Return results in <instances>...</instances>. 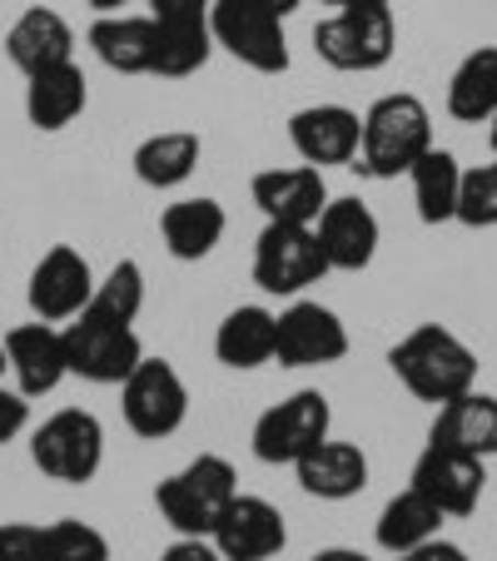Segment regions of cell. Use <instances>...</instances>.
Here are the masks:
<instances>
[{"label": "cell", "mask_w": 497, "mask_h": 561, "mask_svg": "<svg viewBox=\"0 0 497 561\" xmlns=\"http://www.w3.org/2000/svg\"><path fill=\"white\" fill-rule=\"evenodd\" d=\"M388 368L418 403H453L467 388H477V353L443 323H418L408 339L388 348Z\"/></svg>", "instance_id": "1"}, {"label": "cell", "mask_w": 497, "mask_h": 561, "mask_svg": "<svg viewBox=\"0 0 497 561\" xmlns=\"http://www.w3.org/2000/svg\"><path fill=\"white\" fill-rule=\"evenodd\" d=\"M428 149H433V115L418 95L398 90V95H383L363 110L359 154H353L349 170L369 174V180H398Z\"/></svg>", "instance_id": "2"}, {"label": "cell", "mask_w": 497, "mask_h": 561, "mask_svg": "<svg viewBox=\"0 0 497 561\" xmlns=\"http://www.w3.org/2000/svg\"><path fill=\"white\" fill-rule=\"evenodd\" d=\"M239 497V472H234L229 457L219 453H200L170 472L155 488V507L159 517L170 522L180 537H210L214 522L224 517V507Z\"/></svg>", "instance_id": "3"}, {"label": "cell", "mask_w": 497, "mask_h": 561, "mask_svg": "<svg viewBox=\"0 0 497 561\" xmlns=\"http://www.w3.org/2000/svg\"><path fill=\"white\" fill-rule=\"evenodd\" d=\"M314 50L328 70L373 75L398 50V21L388 5H343L314 25Z\"/></svg>", "instance_id": "4"}, {"label": "cell", "mask_w": 497, "mask_h": 561, "mask_svg": "<svg viewBox=\"0 0 497 561\" xmlns=\"http://www.w3.org/2000/svg\"><path fill=\"white\" fill-rule=\"evenodd\" d=\"M31 462L50 482L86 488L105 467V427L90 408H60L31 433Z\"/></svg>", "instance_id": "5"}, {"label": "cell", "mask_w": 497, "mask_h": 561, "mask_svg": "<svg viewBox=\"0 0 497 561\" xmlns=\"http://www.w3.org/2000/svg\"><path fill=\"white\" fill-rule=\"evenodd\" d=\"M65 339V363H70V378L95 382V388H120L129 373L145 358V343H139L135 323H110L100 313H75L70 323H60Z\"/></svg>", "instance_id": "6"}, {"label": "cell", "mask_w": 497, "mask_h": 561, "mask_svg": "<svg viewBox=\"0 0 497 561\" xmlns=\"http://www.w3.org/2000/svg\"><path fill=\"white\" fill-rule=\"evenodd\" d=\"M120 413L125 427L145 443H165L184 427L190 417V388H184L180 368L170 358H139V368L120 382Z\"/></svg>", "instance_id": "7"}, {"label": "cell", "mask_w": 497, "mask_h": 561, "mask_svg": "<svg viewBox=\"0 0 497 561\" xmlns=\"http://www.w3.org/2000/svg\"><path fill=\"white\" fill-rule=\"evenodd\" d=\"M214 45L229 50L255 75H284L289 70V35L284 15L269 11L264 0H214L210 5Z\"/></svg>", "instance_id": "8"}, {"label": "cell", "mask_w": 497, "mask_h": 561, "mask_svg": "<svg viewBox=\"0 0 497 561\" xmlns=\"http://www.w3.org/2000/svg\"><path fill=\"white\" fill-rule=\"evenodd\" d=\"M334 427V408L318 388H298L289 392L284 403L264 408L255 417V433H249V447L264 467H294L304 453H314L318 443Z\"/></svg>", "instance_id": "9"}, {"label": "cell", "mask_w": 497, "mask_h": 561, "mask_svg": "<svg viewBox=\"0 0 497 561\" xmlns=\"http://www.w3.org/2000/svg\"><path fill=\"white\" fill-rule=\"evenodd\" d=\"M334 274L318 249L314 224H264L255 239V284L274 298H298Z\"/></svg>", "instance_id": "10"}, {"label": "cell", "mask_w": 497, "mask_h": 561, "mask_svg": "<svg viewBox=\"0 0 497 561\" xmlns=\"http://www.w3.org/2000/svg\"><path fill=\"white\" fill-rule=\"evenodd\" d=\"M90 298H95V268L70 244H50L25 278V304L41 323H70L90 308Z\"/></svg>", "instance_id": "11"}, {"label": "cell", "mask_w": 497, "mask_h": 561, "mask_svg": "<svg viewBox=\"0 0 497 561\" xmlns=\"http://www.w3.org/2000/svg\"><path fill=\"white\" fill-rule=\"evenodd\" d=\"M349 358V329L334 308L314 304V298H294L279 313V343L274 363L284 368H328V363Z\"/></svg>", "instance_id": "12"}, {"label": "cell", "mask_w": 497, "mask_h": 561, "mask_svg": "<svg viewBox=\"0 0 497 561\" xmlns=\"http://www.w3.org/2000/svg\"><path fill=\"white\" fill-rule=\"evenodd\" d=\"M408 488L423 492L443 517H467V512H477V502H483L487 467H483V457H467V453H453V447L428 443L423 453H418V462H413Z\"/></svg>", "instance_id": "13"}, {"label": "cell", "mask_w": 497, "mask_h": 561, "mask_svg": "<svg viewBox=\"0 0 497 561\" xmlns=\"http://www.w3.org/2000/svg\"><path fill=\"white\" fill-rule=\"evenodd\" d=\"M210 541L224 561H269L289 547V527H284V512L269 497L239 492V497L224 507V517L214 522Z\"/></svg>", "instance_id": "14"}, {"label": "cell", "mask_w": 497, "mask_h": 561, "mask_svg": "<svg viewBox=\"0 0 497 561\" xmlns=\"http://www.w3.org/2000/svg\"><path fill=\"white\" fill-rule=\"evenodd\" d=\"M314 233L334 274H359V268H369L379 259V239H383L379 214L363 199H353V194L328 199L324 214L314 219Z\"/></svg>", "instance_id": "15"}, {"label": "cell", "mask_w": 497, "mask_h": 561, "mask_svg": "<svg viewBox=\"0 0 497 561\" xmlns=\"http://www.w3.org/2000/svg\"><path fill=\"white\" fill-rule=\"evenodd\" d=\"M363 115L349 105H304L289 115V145L304 164L328 170V164H353L359 154Z\"/></svg>", "instance_id": "16"}, {"label": "cell", "mask_w": 497, "mask_h": 561, "mask_svg": "<svg viewBox=\"0 0 497 561\" xmlns=\"http://www.w3.org/2000/svg\"><path fill=\"white\" fill-rule=\"evenodd\" d=\"M249 199L264 224H314L328 204V184L314 164H274L249 180Z\"/></svg>", "instance_id": "17"}, {"label": "cell", "mask_w": 497, "mask_h": 561, "mask_svg": "<svg viewBox=\"0 0 497 561\" xmlns=\"http://www.w3.org/2000/svg\"><path fill=\"white\" fill-rule=\"evenodd\" d=\"M5 373L15 378V388L25 398H45L70 378V363H65V339L55 323H21V329H5Z\"/></svg>", "instance_id": "18"}, {"label": "cell", "mask_w": 497, "mask_h": 561, "mask_svg": "<svg viewBox=\"0 0 497 561\" xmlns=\"http://www.w3.org/2000/svg\"><path fill=\"white\" fill-rule=\"evenodd\" d=\"M298 488L318 502H349L369 488V453L359 443H339V437H324L314 453H304L294 462Z\"/></svg>", "instance_id": "19"}, {"label": "cell", "mask_w": 497, "mask_h": 561, "mask_svg": "<svg viewBox=\"0 0 497 561\" xmlns=\"http://www.w3.org/2000/svg\"><path fill=\"white\" fill-rule=\"evenodd\" d=\"M86 105H90V80L75 60L50 65L41 75H25V119L41 135H60L65 125L86 115Z\"/></svg>", "instance_id": "20"}, {"label": "cell", "mask_w": 497, "mask_h": 561, "mask_svg": "<svg viewBox=\"0 0 497 561\" xmlns=\"http://www.w3.org/2000/svg\"><path fill=\"white\" fill-rule=\"evenodd\" d=\"M229 233V214L219 199L200 194V199H174L159 214V239H165V254L180 259V264H200L214 249L224 244Z\"/></svg>", "instance_id": "21"}, {"label": "cell", "mask_w": 497, "mask_h": 561, "mask_svg": "<svg viewBox=\"0 0 497 561\" xmlns=\"http://www.w3.org/2000/svg\"><path fill=\"white\" fill-rule=\"evenodd\" d=\"M279 343V313L264 304H239L219 318L214 329V358L234 373H255L264 363H274Z\"/></svg>", "instance_id": "22"}, {"label": "cell", "mask_w": 497, "mask_h": 561, "mask_svg": "<svg viewBox=\"0 0 497 561\" xmlns=\"http://www.w3.org/2000/svg\"><path fill=\"white\" fill-rule=\"evenodd\" d=\"M5 55L21 75H41L50 65L75 60V31L60 11L50 5H31L25 15H15V25L5 31Z\"/></svg>", "instance_id": "23"}, {"label": "cell", "mask_w": 497, "mask_h": 561, "mask_svg": "<svg viewBox=\"0 0 497 561\" xmlns=\"http://www.w3.org/2000/svg\"><path fill=\"white\" fill-rule=\"evenodd\" d=\"M428 443L438 447H453V453H467V457H497V398L493 392H477L467 388L463 398L438 408L433 417V433Z\"/></svg>", "instance_id": "24"}, {"label": "cell", "mask_w": 497, "mask_h": 561, "mask_svg": "<svg viewBox=\"0 0 497 561\" xmlns=\"http://www.w3.org/2000/svg\"><path fill=\"white\" fill-rule=\"evenodd\" d=\"M86 45L95 50V60L115 75H149L155 70V21L149 15H95V25L86 31Z\"/></svg>", "instance_id": "25"}, {"label": "cell", "mask_w": 497, "mask_h": 561, "mask_svg": "<svg viewBox=\"0 0 497 561\" xmlns=\"http://www.w3.org/2000/svg\"><path fill=\"white\" fill-rule=\"evenodd\" d=\"M200 154H204V145L194 129H159V135L139 139L129 164H135V180L145 190H180L200 170Z\"/></svg>", "instance_id": "26"}, {"label": "cell", "mask_w": 497, "mask_h": 561, "mask_svg": "<svg viewBox=\"0 0 497 561\" xmlns=\"http://www.w3.org/2000/svg\"><path fill=\"white\" fill-rule=\"evenodd\" d=\"M21 561H110V537L95 522H25Z\"/></svg>", "instance_id": "27"}, {"label": "cell", "mask_w": 497, "mask_h": 561, "mask_svg": "<svg viewBox=\"0 0 497 561\" xmlns=\"http://www.w3.org/2000/svg\"><path fill=\"white\" fill-rule=\"evenodd\" d=\"M443 522L448 517L423 497V492H418V488H403L398 497H388V507H383L379 522H373V541H379L388 557H403V551L433 541L438 531H443Z\"/></svg>", "instance_id": "28"}, {"label": "cell", "mask_w": 497, "mask_h": 561, "mask_svg": "<svg viewBox=\"0 0 497 561\" xmlns=\"http://www.w3.org/2000/svg\"><path fill=\"white\" fill-rule=\"evenodd\" d=\"M448 115L463 125H483L497 115V45H477L448 80Z\"/></svg>", "instance_id": "29"}, {"label": "cell", "mask_w": 497, "mask_h": 561, "mask_svg": "<svg viewBox=\"0 0 497 561\" xmlns=\"http://www.w3.org/2000/svg\"><path fill=\"white\" fill-rule=\"evenodd\" d=\"M214 31L210 21H155V70L159 80H190L210 65Z\"/></svg>", "instance_id": "30"}, {"label": "cell", "mask_w": 497, "mask_h": 561, "mask_svg": "<svg viewBox=\"0 0 497 561\" xmlns=\"http://www.w3.org/2000/svg\"><path fill=\"white\" fill-rule=\"evenodd\" d=\"M408 184H413V209H418V219H423V224H448L458 214L463 164H458V154H448V149L433 145L408 170Z\"/></svg>", "instance_id": "31"}, {"label": "cell", "mask_w": 497, "mask_h": 561, "mask_svg": "<svg viewBox=\"0 0 497 561\" xmlns=\"http://www.w3.org/2000/svg\"><path fill=\"white\" fill-rule=\"evenodd\" d=\"M90 313L110 318V323H135V318L145 313V268H139L135 259H120L105 278H95Z\"/></svg>", "instance_id": "32"}, {"label": "cell", "mask_w": 497, "mask_h": 561, "mask_svg": "<svg viewBox=\"0 0 497 561\" xmlns=\"http://www.w3.org/2000/svg\"><path fill=\"white\" fill-rule=\"evenodd\" d=\"M453 219L467 224V229H497V159L493 164H473V170H463Z\"/></svg>", "instance_id": "33"}, {"label": "cell", "mask_w": 497, "mask_h": 561, "mask_svg": "<svg viewBox=\"0 0 497 561\" xmlns=\"http://www.w3.org/2000/svg\"><path fill=\"white\" fill-rule=\"evenodd\" d=\"M31 427V398L21 388H5L0 382V447L15 443V437Z\"/></svg>", "instance_id": "34"}, {"label": "cell", "mask_w": 497, "mask_h": 561, "mask_svg": "<svg viewBox=\"0 0 497 561\" xmlns=\"http://www.w3.org/2000/svg\"><path fill=\"white\" fill-rule=\"evenodd\" d=\"M214 0H149V21H210Z\"/></svg>", "instance_id": "35"}, {"label": "cell", "mask_w": 497, "mask_h": 561, "mask_svg": "<svg viewBox=\"0 0 497 561\" xmlns=\"http://www.w3.org/2000/svg\"><path fill=\"white\" fill-rule=\"evenodd\" d=\"M159 561H224L210 537H180L174 547L159 551Z\"/></svg>", "instance_id": "36"}, {"label": "cell", "mask_w": 497, "mask_h": 561, "mask_svg": "<svg viewBox=\"0 0 497 561\" xmlns=\"http://www.w3.org/2000/svg\"><path fill=\"white\" fill-rule=\"evenodd\" d=\"M393 561H473L458 541H443V537H433V541H423V547H413V551H403V557H393Z\"/></svg>", "instance_id": "37"}, {"label": "cell", "mask_w": 497, "mask_h": 561, "mask_svg": "<svg viewBox=\"0 0 497 561\" xmlns=\"http://www.w3.org/2000/svg\"><path fill=\"white\" fill-rule=\"evenodd\" d=\"M25 522H0V561H21Z\"/></svg>", "instance_id": "38"}, {"label": "cell", "mask_w": 497, "mask_h": 561, "mask_svg": "<svg viewBox=\"0 0 497 561\" xmlns=\"http://www.w3.org/2000/svg\"><path fill=\"white\" fill-rule=\"evenodd\" d=\"M308 561H373V557H363V551H353V547H324V551H314Z\"/></svg>", "instance_id": "39"}, {"label": "cell", "mask_w": 497, "mask_h": 561, "mask_svg": "<svg viewBox=\"0 0 497 561\" xmlns=\"http://www.w3.org/2000/svg\"><path fill=\"white\" fill-rule=\"evenodd\" d=\"M86 5H90L95 15H115V11H125L129 0H86Z\"/></svg>", "instance_id": "40"}, {"label": "cell", "mask_w": 497, "mask_h": 561, "mask_svg": "<svg viewBox=\"0 0 497 561\" xmlns=\"http://www.w3.org/2000/svg\"><path fill=\"white\" fill-rule=\"evenodd\" d=\"M264 5H269V11H279V15H284V21H289V15H294L298 5H304V0H264Z\"/></svg>", "instance_id": "41"}, {"label": "cell", "mask_w": 497, "mask_h": 561, "mask_svg": "<svg viewBox=\"0 0 497 561\" xmlns=\"http://www.w3.org/2000/svg\"><path fill=\"white\" fill-rule=\"evenodd\" d=\"M324 5H334V11H343V5H388V0H324Z\"/></svg>", "instance_id": "42"}, {"label": "cell", "mask_w": 497, "mask_h": 561, "mask_svg": "<svg viewBox=\"0 0 497 561\" xmlns=\"http://www.w3.org/2000/svg\"><path fill=\"white\" fill-rule=\"evenodd\" d=\"M487 125H493V159H497V115H493V119H487Z\"/></svg>", "instance_id": "43"}, {"label": "cell", "mask_w": 497, "mask_h": 561, "mask_svg": "<svg viewBox=\"0 0 497 561\" xmlns=\"http://www.w3.org/2000/svg\"><path fill=\"white\" fill-rule=\"evenodd\" d=\"M0 373H5V339H0Z\"/></svg>", "instance_id": "44"}]
</instances>
